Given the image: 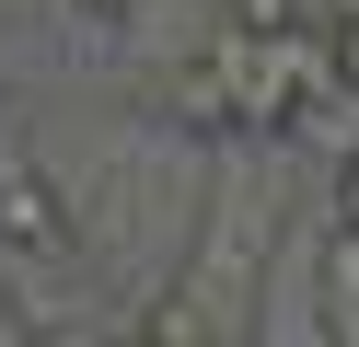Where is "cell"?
<instances>
[{
    "mask_svg": "<svg viewBox=\"0 0 359 347\" xmlns=\"http://www.w3.org/2000/svg\"><path fill=\"white\" fill-rule=\"evenodd\" d=\"M93 12H140V0H93Z\"/></svg>",
    "mask_w": 359,
    "mask_h": 347,
    "instance_id": "obj_6",
    "label": "cell"
},
{
    "mask_svg": "<svg viewBox=\"0 0 359 347\" xmlns=\"http://www.w3.org/2000/svg\"><path fill=\"white\" fill-rule=\"evenodd\" d=\"M336 231H359V151L336 162Z\"/></svg>",
    "mask_w": 359,
    "mask_h": 347,
    "instance_id": "obj_3",
    "label": "cell"
},
{
    "mask_svg": "<svg viewBox=\"0 0 359 347\" xmlns=\"http://www.w3.org/2000/svg\"><path fill=\"white\" fill-rule=\"evenodd\" d=\"M313 12H325V23H359V0H313Z\"/></svg>",
    "mask_w": 359,
    "mask_h": 347,
    "instance_id": "obj_4",
    "label": "cell"
},
{
    "mask_svg": "<svg viewBox=\"0 0 359 347\" xmlns=\"http://www.w3.org/2000/svg\"><path fill=\"white\" fill-rule=\"evenodd\" d=\"M47 347H128V336H47Z\"/></svg>",
    "mask_w": 359,
    "mask_h": 347,
    "instance_id": "obj_5",
    "label": "cell"
},
{
    "mask_svg": "<svg viewBox=\"0 0 359 347\" xmlns=\"http://www.w3.org/2000/svg\"><path fill=\"white\" fill-rule=\"evenodd\" d=\"M313 324H325V347H359V231H325V254H313Z\"/></svg>",
    "mask_w": 359,
    "mask_h": 347,
    "instance_id": "obj_1",
    "label": "cell"
},
{
    "mask_svg": "<svg viewBox=\"0 0 359 347\" xmlns=\"http://www.w3.org/2000/svg\"><path fill=\"white\" fill-rule=\"evenodd\" d=\"M325 69H336V81L359 93V23H325Z\"/></svg>",
    "mask_w": 359,
    "mask_h": 347,
    "instance_id": "obj_2",
    "label": "cell"
}]
</instances>
